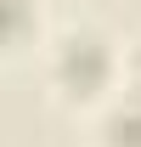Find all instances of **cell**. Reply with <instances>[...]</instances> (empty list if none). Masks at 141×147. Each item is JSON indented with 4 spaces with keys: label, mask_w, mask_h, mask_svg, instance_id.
I'll list each match as a JSON object with an SVG mask.
<instances>
[{
    "label": "cell",
    "mask_w": 141,
    "mask_h": 147,
    "mask_svg": "<svg viewBox=\"0 0 141 147\" xmlns=\"http://www.w3.org/2000/svg\"><path fill=\"white\" fill-rule=\"evenodd\" d=\"M113 68H119V57H113V45H107L102 34H62L56 40V85H62V96H96L107 91V79H113Z\"/></svg>",
    "instance_id": "1"
},
{
    "label": "cell",
    "mask_w": 141,
    "mask_h": 147,
    "mask_svg": "<svg viewBox=\"0 0 141 147\" xmlns=\"http://www.w3.org/2000/svg\"><path fill=\"white\" fill-rule=\"evenodd\" d=\"M102 136H107V147H141V85H136V96H124L113 108V119L102 125Z\"/></svg>",
    "instance_id": "2"
},
{
    "label": "cell",
    "mask_w": 141,
    "mask_h": 147,
    "mask_svg": "<svg viewBox=\"0 0 141 147\" xmlns=\"http://www.w3.org/2000/svg\"><path fill=\"white\" fill-rule=\"evenodd\" d=\"M28 23H34V0H0V51L17 45L28 34Z\"/></svg>",
    "instance_id": "3"
}]
</instances>
